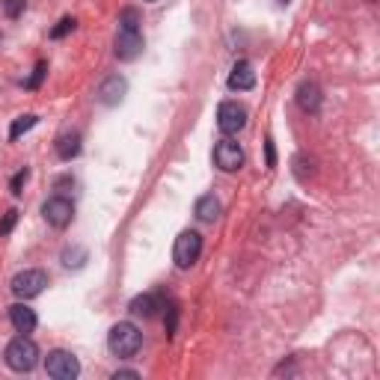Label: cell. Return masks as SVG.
Returning <instances> with one entry per match:
<instances>
[{
	"label": "cell",
	"mask_w": 380,
	"mask_h": 380,
	"mask_svg": "<svg viewBox=\"0 0 380 380\" xmlns=\"http://www.w3.org/2000/svg\"><path fill=\"white\" fill-rule=\"evenodd\" d=\"M107 348L113 357H119V359H128V357H134L140 348H143V333L131 324V321H119V324H113L110 327V333H107Z\"/></svg>",
	"instance_id": "obj_1"
},
{
	"label": "cell",
	"mask_w": 380,
	"mask_h": 380,
	"mask_svg": "<svg viewBox=\"0 0 380 380\" xmlns=\"http://www.w3.org/2000/svg\"><path fill=\"white\" fill-rule=\"evenodd\" d=\"M4 359H6V366H9L12 371H21V374H24V371H33V369H36L39 348H36V342L27 339V336L21 333L18 339H12V342L6 344Z\"/></svg>",
	"instance_id": "obj_2"
},
{
	"label": "cell",
	"mask_w": 380,
	"mask_h": 380,
	"mask_svg": "<svg viewBox=\"0 0 380 380\" xmlns=\"http://www.w3.org/2000/svg\"><path fill=\"white\" fill-rule=\"evenodd\" d=\"M200 256H202V235L193 232V229H185V232H181L175 238V244H173V261H175V268L188 271V268H193V264L200 261Z\"/></svg>",
	"instance_id": "obj_3"
},
{
	"label": "cell",
	"mask_w": 380,
	"mask_h": 380,
	"mask_svg": "<svg viewBox=\"0 0 380 380\" xmlns=\"http://www.w3.org/2000/svg\"><path fill=\"white\" fill-rule=\"evenodd\" d=\"M48 286V273L39 271V268H30V271H21L12 276V294L15 297H24V300H30V297H39Z\"/></svg>",
	"instance_id": "obj_4"
},
{
	"label": "cell",
	"mask_w": 380,
	"mask_h": 380,
	"mask_svg": "<svg viewBox=\"0 0 380 380\" xmlns=\"http://www.w3.org/2000/svg\"><path fill=\"white\" fill-rule=\"evenodd\" d=\"M45 371L51 374L54 380H75L80 374V362L69 351H51L48 359H45Z\"/></svg>",
	"instance_id": "obj_5"
},
{
	"label": "cell",
	"mask_w": 380,
	"mask_h": 380,
	"mask_svg": "<svg viewBox=\"0 0 380 380\" xmlns=\"http://www.w3.org/2000/svg\"><path fill=\"white\" fill-rule=\"evenodd\" d=\"M42 217L48 220V226L65 229L75 217V205H72V200H65V196H51V200L42 205Z\"/></svg>",
	"instance_id": "obj_6"
},
{
	"label": "cell",
	"mask_w": 380,
	"mask_h": 380,
	"mask_svg": "<svg viewBox=\"0 0 380 380\" xmlns=\"http://www.w3.org/2000/svg\"><path fill=\"white\" fill-rule=\"evenodd\" d=\"M214 163L223 170V173H238L244 167V152L241 146L232 143V140H220L214 146Z\"/></svg>",
	"instance_id": "obj_7"
},
{
	"label": "cell",
	"mask_w": 380,
	"mask_h": 380,
	"mask_svg": "<svg viewBox=\"0 0 380 380\" xmlns=\"http://www.w3.org/2000/svg\"><path fill=\"white\" fill-rule=\"evenodd\" d=\"M244 125H246V110L238 102H223L217 107V128L223 134H238Z\"/></svg>",
	"instance_id": "obj_8"
},
{
	"label": "cell",
	"mask_w": 380,
	"mask_h": 380,
	"mask_svg": "<svg viewBox=\"0 0 380 380\" xmlns=\"http://www.w3.org/2000/svg\"><path fill=\"white\" fill-rule=\"evenodd\" d=\"M116 57L119 60H125V63H131V60H137L140 54H143V36H140V30L137 33H131V30H119L116 33Z\"/></svg>",
	"instance_id": "obj_9"
},
{
	"label": "cell",
	"mask_w": 380,
	"mask_h": 380,
	"mask_svg": "<svg viewBox=\"0 0 380 380\" xmlns=\"http://www.w3.org/2000/svg\"><path fill=\"white\" fill-rule=\"evenodd\" d=\"M125 92H128V80L122 75H110V77H104V84L98 87V102L113 107V104L122 102Z\"/></svg>",
	"instance_id": "obj_10"
},
{
	"label": "cell",
	"mask_w": 380,
	"mask_h": 380,
	"mask_svg": "<svg viewBox=\"0 0 380 380\" xmlns=\"http://www.w3.org/2000/svg\"><path fill=\"white\" fill-rule=\"evenodd\" d=\"M256 87V72H253V63L246 60H238L229 72V89H238V92H246Z\"/></svg>",
	"instance_id": "obj_11"
},
{
	"label": "cell",
	"mask_w": 380,
	"mask_h": 380,
	"mask_svg": "<svg viewBox=\"0 0 380 380\" xmlns=\"http://www.w3.org/2000/svg\"><path fill=\"white\" fill-rule=\"evenodd\" d=\"M9 321H12V327L18 330V333H33L36 330V324H39V318H36V312H33L30 306H24V303H15V306H9Z\"/></svg>",
	"instance_id": "obj_12"
},
{
	"label": "cell",
	"mask_w": 380,
	"mask_h": 380,
	"mask_svg": "<svg viewBox=\"0 0 380 380\" xmlns=\"http://www.w3.org/2000/svg\"><path fill=\"white\" fill-rule=\"evenodd\" d=\"M297 104H300L306 113H315L321 107V87L315 84V80L300 84V89H297Z\"/></svg>",
	"instance_id": "obj_13"
},
{
	"label": "cell",
	"mask_w": 380,
	"mask_h": 380,
	"mask_svg": "<svg viewBox=\"0 0 380 380\" xmlns=\"http://www.w3.org/2000/svg\"><path fill=\"white\" fill-rule=\"evenodd\" d=\"M220 211H223V205H220V200L214 193H205V196L196 200V217H200L202 223H214L220 217Z\"/></svg>",
	"instance_id": "obj_14"
},
{
	"label": "cell",
	"mask_w": 380,
	"mask_h": 380,
	"mask_svg": "<svg viewBox=\"0 0 380 380\" xmlns=\"http://www.w3.org/2000/svg\"><path fill=\"white\" fill-rule=\"evenodd\" d=\"M128 309L134 312V315H143V318H152L155 312L161 309V297L158 294H137L134 300L128 303Z\"/></svg>",
	"instance_id": "obj_15"
},
{
	"label": "cell",
	"mask_w": 380,
	"mask_h": 380,
	"mask_svg": "<svg viewBox=\"0 0 380 380\" xmlns=\"http://www.w3.org/2000/svg\"><path fill=\"white\" fill-rule=\"evenodd\" d=\"M57 155H60L63 161L77 158V155H80V134H63V137L57 140Z\"/></svg>",
	"instance_id": "obj_16"
},
{
	"label": "cell",
	"mask_w": 380,
	"mask_h": 380,
	"mask_svg": "<svg viewBox=\"0 0 380 380\" xmlns=\"http://www.w3.org/2000/svg\"><path fill=\"white\" fill-rule=\"evenodd\" d=\"M140 24H143V18H140V12H137L134 6H125V9L119 12V30H131V33H137V30H140Z\"/></svg>",
	"instance_id": "obj_17"
},
{
	"label": "cell",
	"mask_w": 380,
	"mask_h": 380,
	"mask_svg": "<svg viewBox=\"0 0 380 380\" xmlns=\"http://www.w3.org/2000/svg\"><path fill=\"white\" fill-rule=\"evenodd\" d=\"M36 122H39V116H33V113H27V116H18V119L12 122V128H9V140H18L24 131H30Z\"/></svg>",
	"instance_id": "obj_18"
},
{
	"label": "cell",
	"mask_w": 380,
	"mask_h": 380,
	"mask_svg": "<svg viewBox=\"0 0 380 380\" xmlns=\"http://www.w3.org/2000/svg\"><path fill=\"white\" fill-rule=\"evenodd\" d=\"M45 75H48V63L42 60V63H36V69H33V75L24 80V87H27V89H39V87H42V77H45Z\"/></svg>",
	"instance_id": "obj_19"
},
{
	"label": "cell",
	"mask_w": 380,
	"mask_h": 380,
	"mask_svg": "<svg viewBox=\"0 0 380 380\" xmlns=\"http://www.w3.org/2000/svg\"><path fill=\"white\" fill-rule=\"evenodd\" d=\"M24 9H27V0H4V15L6 18H21L24 15Z\"/></svg>",
	"instance_id": "obj_20"
},
{
	"label": "cell",
	"mask_w": 380,
	"mask_h": 380,
	"mask_svg": "<svg viewBox=\"0 0 380 380\" xmlns=\"http://www.w3.org/2000/svg\"><path fill=\"white\" fill-rule=\"evenodd\" d=\"M163 309H167V315H163V324H167V336H173L175 333V324H178V306L175 303H167Z\"/></svg>",
	"instance_id": "obj_21"
},
{
	"label": "cell",
	"mask_w": 380,
	"mask_h": 380,
	"mask_svg": "<svg viewBox=\"0 0 380 380\" xmlns=\"http://www.w3.org/2000/svg\"><path fill=\"white\" fill-rule=\"evenodd\" d=\"M15 223H18V211L9 208V211L4 214V220H0V235H9L12 229H15Z\"/></svg>",
	"instance_id": "obj_22"
},
{
	"label": "cell",
	"mask_w": 380,
	"mask_h": 380,
	"mask_svg": "<svg viewBox=\"0 0 380 380\" xmlns=\"http://www.w3.org/2000/svg\"><path fill=\"white\" fill-rule=\"evenodd\" d=\"M75 24H77L75 18H63V21H60V24L51 30V39H63V36H69V33L75 30Z\"/></svg>",
	"instance_id": "obj_23"
},
{
	"label": "cell",
	"mask_w": 380,
	"mask_h": 380,
	"mask_svg": "<svg viewBox=\"0 0 380 380\" xmlns=\"http://www.w3.org/2000/svg\"><path fill=\"white\" fill-rule=\"evenodd\" d=\"M27 178H30V173H27V170H21V173H15V178H12V185H9L15 196H21V193H24L21 188H24V181H27Z\"/></svg>",
	"instance_id": "obj_24"
},
{
	"label": "cell",
	"mask_w": 380,
	"mask_h": 380,
	"mask_svg": "<svg viewBox=\"0 0 380 380\" xmlns=\"http://www.w3.org/2000/svg\"><path fill=\"white\" fill-rule=\"evenodd\" d=\"M264 148H268V167H276V148H273V140L264 143Z\"/></svg>",
	"instance_id": "obj_25"
},
{
	"label": "cell",
	"mask_w": 380,
	"mask_h": 380,
	"mask_svg": "<svg viewBox=\"0 0 380 380\" xmlns=\"http://www.w3.org/2000/svg\"><path fill=\"white\" fill-rule=\"evenodd\" d=\"M119 377H140V371H134V369H119L116 374H113V380H119Z\"/></svg>",
	"instance_id": "obj_26"
},
{
	"label": "cell",
	"mask_w": 380,
	"mask_h": 380,
	"mask_svg": "<svg viewBox=\"0 0 380 380\" xmlns=\"http://www.w3.org/2000/svg\"><path fill=\"white\" fill-rule=\"evenodd\" d=\"M283 4H288V0H283Z\"/></svg>",
	"instance_id": "obj_27"
},
{
	"label": "cell",
	"mask_w": 380,
	"mask_h": 380,
	"mask_svg": "<svg viewBox=\"0 0 380 380\" xmlns=\"http://www.w3.org/2000/svg\"><path fill=\"white\" fill-rule=\"evenodd\" d=\"M148 4H152V0H148Z\"/></svg>",
	"instance_id": "obj_28"
}]
</instances>
